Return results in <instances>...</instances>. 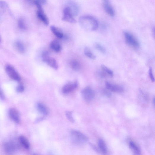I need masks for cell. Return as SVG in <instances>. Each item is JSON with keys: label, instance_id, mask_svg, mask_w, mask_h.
<instances>
[{"label": "cell", "instance_id": "obj_1", "mask_svg": "<svg viewBox=\"0 0 155 155\" xmlns=\"http://www.w3.org/2000/svg\"><path fill=\"white\" fill-rule=\"evenodd\" d=\"M79 20L81 26L86 30L93 31L98 29V22L97 19L92 16L83 15L80 17Z\"/></svg>", "mask_w": 155, "mask_h": 155}, {"label": "cell", "instance_id": "obj_2", "mask_svg": "<svg viewBox=\"0 0 155 155\" xmlns=\"http://www.w3.org/2000/svg\"><path fill=\"white\" fill-rule=\"evenodd\" d=\"M124 35L126 43L129 46L135 49H138L140 44L137 39L130 32L125 31Z\"/></svg>", "mask_w": 155, "mask_h": 155}, {"label": "cell", "instance_id": "obj_3", "mask_svg": "<svg viewBox=\"0 0 155 155\" xmlns=\"http://www.w3.org/2000/svg\"><path fill=\"white\" fill-rule=\"evenodd\" d=\"M70 134L74 142L78 144H82L87 143L88 140V138L81 132L72 130Z\"/></svg>", "mask_w": 155, "mask_h": 155}, {"label": "cell", "instance_id": "obj_4", "mask_svg": "<svg viewBox=\"0 0 155 155\" xmlns=\"http://www.w3.org/2000/svg\"><path fill=\"white\" fill-rule=\"evenodd\" d=\"M33 3L38 9L37 11V17L45 25L48 26L49 24V19L42 8V5L39 4L37 1H34Z\"/></svg>", "mask_w": 155, "mask_h": 155}, {"label": "cell", "instance_id": "obj_5", "mask_svg": "<svg viewBox=\"0 0 155 155\" xmlns=\"http://www.w3.org/2000/svg\"><path fill=\"white\" fill-rule=\"evenodd\" d=\"M6 71L8 76L12 79L19 82L21 80L20 77L17 70L12 66L8 65L5 68Z\"/></svg>", "mask_w": 155, "mask_h": 155}, {"label": "cell", "instance_id": "obj_6", "mask_svg": "<svg viewBox=\"0 0 155 155\" xmlns=\"http://www.w3.org/2000/svg\"><path fill=\"white\" fill-rule=\"evenodd\" d=\"M84 99L87 102L92 101L95 96V93L93 90L90 87L84 88L82 92Z\"/></svg>", "mask_w": 155, "mask_h": 155}, {"label": "cell", "instance_id": "obj_7", "mask_svg": "<svg viewBox=\"0 0 155 155\" xmlns=\"http://www.w3.org/2000/svg\"><path fill=\"white\" fill-rule=\"evenodd\" d=\"M62 20L70 23H74L76 21L69 8L65 6L63 10V16Z\"/></svg>", "mask_w": 155, "mask_h": 155}, {"label": "cell", "instance_id": "obj_8", "mask_svg": "<svg viewBox=\"0 0 155 155\" xmlns=\"http://www.w3.org/2000/svg\"><path fill=\"white\" fill-rule=\"evenodd\" d=\"M65 6L69 8L74 17L78 15L80 8L77 3L73 1H68L66 3Z\"/></svg>", "mask_w": 155, "mask_h": 155}, {"label": "cell", "instance_id": "obj_9", "mask_svg": "<svg viewBox=\"0 0 155 155\" xmlns=\"http://www.w3.org/2000/svg\"><path fill=\"white\" fill-rule=\"evenodd\" d=\"M105 85L106 89L110 91L121 93L124 91V88L122 87L117 84H112L108 82H106Z\"/></svg>", "mask_w": 155, "mask_h": 155}, {"label": "cell", "instance_id": "obj_10", "mask_svg": "<svg viewBox=\"0 0 155 155\" xmlns=\"http://www.w3.org/2000/svg\"><path fill=\"white\" fill-rule=\"evenodd\" d=\"M103 4L104 10L108 15L111 17H114L115 15V11L110 1H104Z\"/></svg>", "mask_w": 155, "mask_h": 155}, {"label": "cell", "instance_id": "obj_11", "mask_svg": "<svg viewBox=\"0 0 155 155\" xmlns=\"http://www.w3.org/2000/svg\"><path fill=\"white\" fill-rule=\"evenodd\" d=\"M9 116L11 119L17 123L20 122V118L19 112L16 108H12L9 109Z\"/></svg>", "mask_w": 155, "mask_h": 155}, {"label": "cell", "instance_id": "obj_12", "mask_svg": "<svg viewBox=\"0 0 155 155\" xmlns=\"http://www.w3.org/2000/svg\"><path fill=\"white\" fill-rule=\"evenodd\" d=\"M78 83L77 82L73 83H68L65 85L63 88V91L64 93L68 94L72 92L78 87Z\"/></svg>", "mask_w": 155, "mask_h": 155}, {"label": "cell", "instance_id": "obj_13", "mask_svg": "<svg viewBox=\"0 0 155 155\" xmlns=\"http://www.w3.org/2000/svg\"><path fill=\"white\" fill-rule=\"evenodd\" d=\"M129 146L133 155H142L139 148L137 144L132 140H130Z\"/></svg>", "mask_w": 155, "mask_h": 155}, {"label": "cell", "instance_id": "obj_14", "mask_svg": "<svg viewBox=\"0 0 155 155\" xmlns=\"http://www.w3.org/2000/svg\"><path fill=\"white\" fill-rule=\"evenodd\" d=\"M98 146L101 152L104 155H107L108 153V148L104 140L100 139L98 141Z\"/></svg>", "mask_w": 155, "mask_h": 155}, {"label": "cell", "instance_id": "obj_15", "mask_svg": "<svg viewBox=\"0 0 155 155\" xmlns=\"http://www.w3.org/2000/svg\"><path fill=\"white\" fill-rule=\"evenodd\" d=\"M6 152L8 154H11L15 152L16 149L15 145L12 142H7L4 145Z\"/></svg>", "mask_w": 155, "mask_h": 155}, {"label": "cell", "instance_id": "obj_16", "mask_svg": "<svg viewBox=\"0 0 155 155\" xmlns=\"http://www.w3.org/2000/svg\"><path fill=\"white\" fill-rule=\"evenodd\" d=\"M50 47L52 50L56 52H61L62 49L61 45L57 40L52 41L50 44Z\"/></svg>", "mask_w": 155, "mask_h": 155}, {"label": "cell", "instance_id": "obj_17", "mask_svg": "<svg viewBox=\"0 0 155 155\" xmlns=\"http://www.w3.org/2000/svg\"><path fill=\"white\" fill-rule=\"evenodd\" d=\"M14 46L16 50L19 53H24L25 51V46L23 42L20 40H17L14 44Z\"/></svg>", "mask_w": 155, "mask_h": 155}, {"label": "cell", "instance_id": "obj_18", "mask_svg": "<svg viewBox=\"0 0 155 155\" xmlns=\"http://www.w3.org/2000/svg\"><path fill=\"white\" fill-rule=\"evenodd\" d=\"M101 68L103 71V72L101 73V76L102 77H105L107 76H109L111 78L113 77V72L105 65H102Z\"/></svg>", "mask_w": 155, "mask_h": 155}, {"label": "cell", "instance_id": "obj_19", "mask_svg": "<svg viewBox=\"0 0 155 155\" xmlns=\"http://www.w3.org/2000/svg\"><path fill=\"white\" fill-rule=\"evenodd\" d=\"M50 30L53 34L58 38L62 39L64 37V33L57 27L54 25H52L50 27Z\"/></svg>", "mask_w": 155, "mask_h": 155}, {"label": "cell", "instance_id": "obj_20", "mask_svg": "<svg viewBox=\"0 0 155 155\" xmlns=\"http://www.w3.org/2000/svg\"><path fill=\"white\" fill-rule=\"evenodd\" d=\"M48 65L55 70H57L59 68L58 63L55 59L50 57L45 62Z\"/></svg>", "mask_w": 155, "mask_h": 155}, {"label": "cell", "instance_id": "obj_21", "mask_svg": "<svg viewBox=\"0 0 155 155\" xmlns=\"http://www.w3.org/2000/svg\"><path fill=\"white\" fill-rule=\"evenodd\" d=\"M70 65L71 68L75 71H78L81 68L80 63L76 59H73L70 61Z\"/></svg>", "mask_w": 155, "mask_h": 155}, {"label": "cell", "instance_id": "obj_22", "mask_svg": "<svg viewBox=\"0 0 155 155\" xmlns=\"http://www.w3.org/2000/svg\"><path fill=\"white\" fill-rule=\"evenodd\" d=\"M19 140L22 145L27 150H29L30 148V145L27 138L23 136H20L19 137Z\"/></svg>", "mask_w": 155, "mask_h": 155}, {"label": "cell", "instance_id": "obj_23", "mask_svg": "<svg viewBox=\"0 0 155 155\" xmlns=\"http://www.w3.org/2000/svg\"><path fill=\"white\" fill-rule=\"evenodd\" d=\"M37 108L41 114L47 116L49 114V111L47 108L43 104L39 103L37 105Z\"/></svg>", "mask_w": 155, "mask_h": 155}, {"label": "cell", "instance_id": "obj_24", "mask_svg": "<svg viewBox=\"0 0 155 155\" xmlns=\"http://www.w3.org/2000/svg\"><path fill=\"white\" fill-rule=\"evenodd\" d=\"M84 55L88 58L92 60H95L96 59V56L88 47H86L84 48Z\"/></svg>", "mask_w": 155, "mask_h": 155}, {"label": "cell", "instance_id": "obj_25", "mask_svg": "<svg viewBox=\"0 0 155 155\" xmlns=\"http://www.w3.org/2000/svg\"><path fill=\"white\" fill-rule=\"evenodd\" d=\"M96 48L102 53L105 54L106 52V51L104 47L101 44L99 43H97L95 44Z\"/></svg>", "mask_w": 155, "mask_h": 155}, {"label": "cell", "instance_id": "obj_26", "mask_svg": "<svg viewBox=\"0 0 155 155\" xmlns=\"http://www.w3.org/2000/svg\"><path fill=\"white\" fill-rule=\"evenodd\" d=\"M50 57L49 53L47 51H45L43 52L41 55L42 61L45 62Z\"/></svg>", "mask_w": 155, "mask_h": 155}, {"label": "cell", "instance_id": "obj_27", "mask_svg": "<svg viewBox=\"0 0 155 155\" xmlns=\"http://www.w3.org/2000/svg\"><path fill=\"white\" fill-rule=\"evenodd\" d=\"M65 114L67 118L69 121L72 123H74L75 122V120L73 117L72 113L71 111H66L65 112Z\"/></svg>", "mask_w": 155, "mask_h": 155}, {"label": "cell", "instance_id": "obj_28", "mask_svg": "<svg viewBox=\"0 0 155 155\" xmlns=\"http://www.w3.org/2000/svg\"><path fill=\"white\" fill-rule=\"evenodd\" d=\"M18 25L20 29L22 30H25L26 29V25L24 20L23 19H20L19 20Z\"/></svg>", "mask_w": 155, "mask_h": 155}, {"label": "cell", "instance_id": "obj_29", "mask_svg": "<svg viewBox=\"0 0 155 155\" xmlns=\"http://www.w3.org/2000/svg\"><path fill=\"white\" fill-rule=\"evenodd\" d=\"M149 75L151 81L152 82H154L155 79L152 73V69L151 67H150L149 69Z\"/></svg>", "mask_w": 155, "mask_h": 155}, {"label": "cell", "instance_id": "obj_30", "mask_svg": "<svg viewBox=\"0 0 155 155\" xmlns=\"http://www.w3.org/2000/svg\"><path fill=\"white\" fill-rule=\"evenodd\" d=\"M103 93L106 97L110 98L111 95V94L109 91L107 89H104L103 90Z\"/></svg>", "mask_w": 155, "mask_h": 155}, {"label": "cell", "instance_id": "obj_31", "mask_svg": "<svg viewBox=\"0 0 155 155\" xmlns=\"http://www.w3.org/2000/svg\"><path fill=\"white\" fill-rule=\"evenodd\" d=\"M24 90V87L22 84H20L17 88V91L19 92H21Z\"/></svg>", "mask_w": 155, "mask_h": 155}, {"label": "cell", "instance_id": "obj_32", "mask_svg": "<svg viewBox=\"0 0 155 155\" xmlns=\"http://www.w3.org/2000/svg\"><path fill=\"white\" fill-rule=\"evenodd\" d=\"M6 3L3 1H0V7L2 8H4L6 7Z\"/></svg>", "mask_w": 155, "mask_h": 155}, {"label": "cell", "instance_id": "obj_33", "mask_svg": "<svg viewBox=\"0 0 155 155\" xmlns=\"http://www.w3.org/2000/svg\"><path fill=\"white\" fill-rule=\"evenodd\" d=\"M37 1L41 5L46 4L47 2L46 0H39V1Z\"/></svg>", "mask_w": 155, "mask_h": 155}, {"label": "cell", "instance_id": "obj_34", "mask_svg": "<svg viewBox=\"0 0 155 155\" xmlns=\"http://www.w3.org/2000/svg\"><path fill=\"white\" fill-rule=\"evenodd\" d=\"M0 98L4 99V96L2 90L0 88Z\"/></svg>", "mask_w": 155, "mask_h": 155}, {"label": "cell", "instance_id": "obj_35", "mask_svg": "<svg viewBox=\"0 0 155 155\" xmlns=\"http://www.w3.org/2000/svg\"><path fill=\"white\" fill-rule=\"evenodd\" d=\"M44 118L43 117L39 118L37 120H36V122H39L42 121V120H43L44 119Z\"/></svg>", "mask_w": 155, "mask_h": 155}, {"label": "cell", "instance_id": "obj_36", "mask_svg": "<svg viewBox=\"0 0 155 155\" xmlns=\"http://www.w3.org/2000/svg\"><path fill=\"white\" fill-rule=\"evenodd\" d=\"M153 102V103L154 105H155V98H154Z\"/></svg>", "mask_w": 155, "mask_h": 155}, {"label": "cell", "instance_id": "obj_37", "mask_svg": "<svg viewBox=\"0 0 155 155\" xmlns=\"http://www.w3.org/2000/svg\"><path fill=\"white\" fill-rule=\"evenodd\" d=\"M1 36H0V42H1Z\"/></svg>", "mask_w": 155, "mask_h": 155}, {"label": "cell", "instance_id": "obj_38", "mask_svg": "<svg viewBox=\"0 0 155 155\" xmlns=\"http://www.w3.org/2000/svg\"><path fill=\"white\" fill-rule=\"evenodd\" d=\"M33 155H37V154H33Z\"/></svg>", "mask_w": 155, "mask_h": 155}]
</instances>
